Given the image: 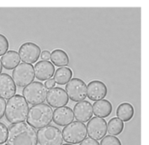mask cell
Wrapping results in <instances>:
<instances>
[{
    "label": "cell",
    "mask_w": 149,
    "mask_h": 145,
    "mask_svg": "<svg viewBox=\"0 0 149 145\" xmlns=\"http://www.w3.org/2000/svg\"><path fill=\"white\" fill-rule=\"evenodd\" d=\"M68 98L75 102L85 101L87 97V86L79 78H72L65 86Z\"/></svg>",
    "instance_id": "8"
},
{
    "label": "cell",
    "mask_w": 149,
    "mask_h": 145,
    "mask_svg": "<svg viewBox=\"0 0 149 145\" xmlns=\"http://www.w3.org/2000/svg\"><path fill=\"white\" fill-rule=\"evenodd\" d=\"M9 49V41L7 38L0 33V55H3L8 52Z\"/></svg>",
    "instance_id": "24"
},
{
    "label": "cell",
    "mask_w": 149,
    "mask_h": 145,
    "mask_svg": "<svg viewBox=\"0 0 149 145\" xmlns=\"http://www.w3.org/2000/svg\"><path fill=\"white\" fill-rule=\"evenodd\" d=\"M35 77L41 81L52 79L55 73L54 65L48 60H40L36 63L34 67Z\"/></svg>",
    "instance_id": "14"
},
{
    "label": "cell",
    "mask_w": 149,
    "mask_h": 145,
    "mask_svg": "<svg viewBox=\"0 0 149 145\" xmlns=\"http://www.w3.org/2000/svg\"><path fill=\"white\" fill-rule=\"evenodd\" d=\"M17 87L12 78L8 74H0V97L3 99H10L16 95Z\"/></svg>",
    "instance_id": "16"
},
{
    "label": "cell",
    "mask_w": 149,
    "mask_h": 145,
    "mask_svg": "<svg viewBox=\"0 0 149 145\" xmlns=\"http://www.w3.org/2000/svg\"><path fill=\"white\" fill-rule=\"evenodd\" d=\"M29 109V104L25 99L20 95H15L6 103V120L12 124L24 123L27 119Z\"/></svg>",
    "instance_id": "2"
},
{
    "label": "cell",
    "mask_w": 149,
    "mask_h": 145,
    "mask_svg": "<svg viewBox=\"0 0 149 145\" xmlns=\"http://www.w3.org/2000/svg\"><path fill=\"white\" fill-rule=\"evenodd\" d=\"M12 80L16 86L25 88L33 82L35 79L34 67L31 64L21 63L12 71Z\"/></svg>",
    "instance_id": "6"
},
{
    "label": "cell",
    "mask_w": 149,
    "mask_h": 145,
    "mask_svg": "<svg viewBox=\"0 0 149 145\" xmlns=\"http://www.w3.org/2000/svg\"><path fill=\"white\" fill-rule=\"evenodd\" d=\"M93 114L100 118H107L113 112V105L108 100H100L95 102L93 105Z\"/></svg>",
    "instance_id": "17"
},
{
    "label": "cell",
    "mask_w": 149,
    "mask_h": 145,
    "mask_svg": "<svg viewBox=\"0 0 149 145\" xmlns=\"http://www.w3.org/2000/svg\"><path fill=\"white\" fill-rule=\"evenodd\" d=\"M73 110L70 107H62L56 109L53 111L52 121L56 125L58 126H66L72 123L74 120Z\"/></svg>",
    "instance_id": "15"
},
{
    "label": "cell",
    "mask_w": 149,
    "mask_h": 145,
    "mask_svg": "<svg viewBox=\"0 0 149 145\" xmlns=\"http://www.w3.org/2000/svg\"><path fill=\"white\" fill-rule=\"evenodd\" d=\"M41 54L40 47L32 42H25L22 44L18 49V55L22 62L33 64L38 61Z\"/></svg>",
    "instance_id": "9"
},
{
    "label": "cell",
    "mask_w": 149,
    "mask_h": 145,
    "mask_svg": "<svg viewBox=\"0 0 149 145\" xmlns=\"http://www.w3.org/2000/svg\"><path fill=\"white\" fill-rule=\"evenodd\" d=\"M100 145H122L119 138L114 136H106L103 139H101Z\"/></svg>",
    "instance_id": "23"
},
{
    "label": "cell",
    "mask_w": 149,
    "mask_h": 145,
    "mask_svg": "<svg viewBox=\"0 0 149 145\" xmlns=\"http://www.w3.org/2000/svg\"><path fill=\"white\" fill-rule=\"evenodd\" d=\"M53 110L48 104L40 103L32 105L28 112L26 122L35 130H40L51 124Z\"/></svg>",
    "instance_id": "3"
},
{
    "label": "cell",
    "mask_w": 149,
    "mask_h": 145,
    "mask_svg": "<svg viewBox=\"0 0 149 145\" xmlns=\"http://www.w3.org/2000/svg\"><path fill=\"white\" fill-rule=\"evenodd\" d=\"M40 58L42 59L41 60H48L49 59H51V53L47 50H45L41 53Z\"/></svg>",
    "instance_id": "29"
},
{
    "label": "cell",
    "mask_w": 149,
    "mask_h": 145,
    "mask_svg": "<svg viewBox=\"0 0 149 145\" xmlns=\"http://www.w3.org/2000/svg\"><path fill=\"white\" fill-rule=\"evenodd\" d=\"M46 102L50 107L58 109L65 107L66 104H68L69 98L65 90L61 88L56 87L52 89H49V91L47 92Z\"/></svg>",
    "instance_id": "11"
},
{
    "label": "cell",
    "mask_w": 149,
    "mask_h": 145,
    "mask_svg": "<svg viewBox=\"0 0 149 145\" xmlns=\"http://www.w3.org/2000/svg\"><path fill=\"white\" fill-rule=\"evenodd\" d=\"M117 117L123 123L129 122L134 116V109L132 104L128 102H123L119 105L116 111Z\"/></svg>",
    "instance_id": "19"
},
{
    "label": "cell",
    "mask_w": 149,
    "mask_h": 145,
    "mask_svg": "<svg viewBox=\"0 0 149 145\" xmlns=\"http://www.w3.org/2000/svg\"><path fill=\"white\" fill-rule=\"evenodd\" d=\"M8 136V129L4 123H0V145L3 144L7 141Z\"/></svg>",
    "instance_id": "25"
},
{
    "label": "cell",
    "mask_w": 149,
    "mask_h": 145,
    "mask_svg": "<svg viewBox=\"0 0 149 145\" xmlns=\"http://www.w3.org/2000/svg\"><path fill=\"white\" fill-rule=\"evenodd\" d=\"M6 145H38L37 131L26 123H15L9 127Z\"/></svg>",
    "instance_id": "1"
},
{
    "label": "cell",
    "mask_w": 149,
    "mask_h": 145,
    "mask_svg": "<svg viewBox=\"0 0 149 145\" xmlns=\"http://www.w3.org/2000/svg\"><path fill=\"white\" fill-rule=\"evenodd\" d=\"M2 70H3V66H2V62H1V60H0V74H1V73H2Z\"/></svg>",
    "instance_id": "30"
},
{
    "label": "cell",
    "mask_w": 149,
    "mask_h": 145,
    "mask_svg": "<svg viewBox=\"0 0 149 145\" xmlns=\"http://www.w3.org/2000/svg\"><path fill=\"white\" fill-rule=\"evenodd\" d=\"M63 140L69 144H79L83 142L87 136L86 126L80 122H72L66 125L62 130Z\"/></svg>",
    "instance_id": "4"
},
{
    "label": "cell",
    "mask_w": 149,
    "mask_h": 145,
    "mask_svg": "<svg viewBox=\"0 0 149 145\" xmlns=\"http://www.w3.org/2000/svg\"><path fill=\"white\" fill-rule=\"evenodd\" d=\"M23 97L28 104H40L46 100L47 89L39 81H33L23 89Z\"/></svg>",
    "instance_id": "5"
},
{
    "label": "cell",
    "mask_w": 149,
    "mask_h": 145,
    "mask_svg": "<svg viewBox=\"0 0 149 145\" xmlns=\"http://www.w3.org/2000/svg\"><path fill=\"white\" fill-rule=\"evenodd\" d=\"M51 60L54 66L60 67H65L70 63L68 54L61 49H56L51 53Z\"/></svg>",
    "instance_id": "20"
},
{
    "label": "cell",
    "mask_w": 149,
    "mask_h": 145,
    "mask_svg": "<svg viewBox=\"0 0 149 145\" xmlns=\"http://www.w3.org/2000/svg\"><path fill=\"white\" fill-rule=\"evenodd\" d=\"M38 143L39 145H62V131L55 126L48 125L37 131Z\"/></svg>",
    "instance_id": "7"
},
{
    "label": "cell",
    "mask_w": 149,
    "mask_h": 145,
    "mask_svg": "<svg viewBox=\"0 0 149 145\" xmlns=\"http://www.w3.org/2000/svg\"><path fill=\"white\" fill-rule=\"evenodd\" d=\"M55 86H56V82H55L54 79H49L45 83V87L46 89H52V88H55Z\"/></svg>",
    "instance_id": "28"
},
{
    "label": "cell",
    "mask_w": 149,
    "mask_h": 145,
    "mask_svg": "<svg viewBox=\"0 0 149 145\" xmlns=\"http://www.w3.org/2000/svg\"><path fill=\"white\" fill-rule=\"evenodd\" d=\"M54 81L58 85H66L72 77V71L69 67H59L54 73Z\"/></svg>",
    "instance_id": "21"
},
{
    "label": "cell",
    "mask_w": 149,
    "mask_h": 145,
    "mask_svg": "<svg viewBox=\"0 0 149 145\" xmlns=\"http://www.w3.org/2000/svg\"><path fill=\"white\" fill-rule=\"evenodd\" d=\"M79 145H100V144H99L98 141L92 139V138H86L83 142H81Z\"/></svg>",
    "instance_id": "27"
},
{
    "label": "cell",
    "mask_w": 149,
    "mask_h": 145,
    "mask_svg": "<svg viewBox=\"0 0 149 145\" xmlns=\"http://www.w3.org/2000/svg\"><path fill=\"white\" fill-rule=\"evenodd\" d=\"M1 62H2V66L5 69L7 70L14 69L16 67L19 65V62H20L18 53L13 50L8 51L5 54L2 56Z\"/></svg>",
    "instance_id": "18"
},
{
    "label": "cell",
    "mask_w": 149,
    "mask_h": 145,
    "mask_svg": "<svg viewBox=\"0 0 149 145\" xmlns=\"http://www.w3.org/2000/svg\"><path fill=\"white\" fill-rule=\"evenodd\" d=\"M62 145H73V144H62Z\"/></svg>",
    "instance_id": "31"
},
{
    "label": "cell",
    "mask_w": 149,
    "mask_h": 145,
    "mask_svg": "<svg viewBox=\"0 0 149 145\" xmlns=\"http://www.w3.org/2000/svg\"><path fill=\"white\" fill-rule=\"evenodd\" d=\"M124 130V123L118 117L112 118L107 124V131L111 136H119Z\"/></svg>",
    "instance_id": "22"
},
{
    "label": "cell",
    "mask_w": 149,
    "mask_h": 145,
    "mask_svg": "<svg viewBox=\"0 0 149 145\" xmlns=\"http://www.w3.org/2000/svg\"><path fill=\"white\" fill-rule=\"evenodd\" d=\"M74 118L80 123H88L93 115V106L87 101H82L75 104L73 108Z\"/></svg>",
    "instance_id": "13"
},
{
    "label": "cell",
    "mask_w": 149,
    "mask_h": 145,
    "mask_svg": "<svg viewBox=\"0 0 149 145\" xmlns=\"http://www.w3.org/2000/svg\"><path fill=\"white\" fill-rule=\"evenodd\" d=\"M6 109V102L4 99L0 97V120L4 116Z\"/></svg>",
    "instance_id": "26"
},
{
    "label": "cell",
    "mask_w": 149,
    "mask_h": 145,
    "mask_svg": "<svg viewBox=\"0 0 149 145\" xmlns=\"http://www.w3.org/2000/svg\"><path fill=\"white\" fill-rule=\"evenodd\" d=\"M86 130L90 138L100 141L103 139L107 133V123L104 118L96 116L87 123Z\"/></svg>",
    "instance_id": "10"
},
{
    "label": "cell",
    "mask_w": 149,
    "mask_h": 145,
    "mask_svg": "<svg viewBox=\"0 0 149 145\" xmlns=\"http://www.w3.org/2000/svg\"><path fill=\"white\" fill-rule=\"evenodd\" d=\"M107 85L98 80L92 81L87 85V97L93 102L103 100L107 95Z\"/></svg>",
    "instance_id": "12"
}]
</instances>
